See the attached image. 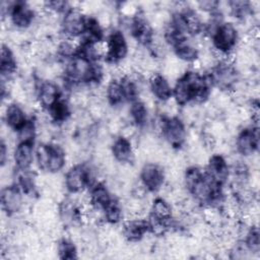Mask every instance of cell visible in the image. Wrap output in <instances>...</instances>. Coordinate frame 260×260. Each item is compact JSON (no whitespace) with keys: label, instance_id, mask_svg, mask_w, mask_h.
Masks as SVG:
<instances>
[{"label":"cell","instance_id":"15","mask_svg":"<svg viewBox=\"0 0 260 260\" xmlns=\"http://www.w3.org/2000/svg\"><path fill=\"white\" fill-rule=\"evenodd\" d=\"M36 141H17L12 151V160L16 171H28L36 161Z\"/></svg>","mask_w":260,"mask_h":260},{"label":"cell","instance_id":"1","mask_svg":"<svg viewBox=\"0 0 260 260\" xmlns=\"http://www.w3.org/2000/svg\"><path fill=\"white\" fill-rule=\"evenodd\" d=\"M211 80L206 73L198 69H186L174 82L173 101L180 108L200 105L208 101L212 90Z\"/></svg>","mask_w":260,"mask_h":260},{"label":"cell","instance_id":"9","mask_svg":"<svg viewBox=\"0 0 260 260\" xmlns=\"http://www.w3.org/2000/svg\"><path fill=\"white\" fill-rule=\"evenodd\" d=\"M34 96L38 106L47 112L63 96V89L52 79L38 77L35 79Z\"/></svg>","mask_w":260,"mask_h":260},{"label":"cell","instance_id":"16","mask_svg":"<svg viewBox=\"0 0 260 260\" xmlns=\"http://www.w3.org/2000/svg\"><path fill=\"white\" fill-rule=\"evenodd\" d=\"M121 234L129 243L142 241L147 234H150L149 223L145 216H131L123 221Z\"/></svg>","mask_w":260,"mask_h":260},{"label":"cell","instance_id":"3","mask_svg":"<svg viewBox=\"0 0 260 260\" xmlns=\"http://www.w3.org/2000/svg\"><path fill=\"white\" fill-rule=\"evenodd\" d=\"M36 164L40 171L56 175L67 164L66 149L58 142L42 141L36 147Z\"/></svg>","mask_w":260,"mask_h":260},{"label":"cell","instance_id":"23","mask_svg":"<svg viewBox=\"0 0 260 260\" xmlns=\"http://www.w3.org/2000/svg\"><path fill=\"white\" fill-rule=\"evenodd\" d=\"M128 117L130 123L137 129L144 128L149 122V109L147 104L142 100L138 99L129 104Z\"/></svg>","mask_w":260,"mask_h":260},{"label":"cell","instance_id":"14","mask_svg":"<svg viewBox=\"0 0 260 260\" xmlns=\"http://www.w3.org/2000/svg\"><path fill=\"white\" fill-rule=\"evenodd\" d=\"M24 194L14 184H9L1 190V207L7 217L18 214L24 206Z\"/></svg>","mask_w":260,"mask_h":260},{"label":"cell","instance_id":"18","mask_svg":"<svg viewBox=\"0 0 260 260\" xmlns=\"http://www.w3.org/2000/svg\"><path fill=\"white\" fill-rule=\"evenodd\" d=\"M86 203L94 209L102 211L116 198V195L112 193L108 185L103 181H96L87 190Z\"/></svg>","mask_w":260,"mask_h":260},{"label":"cell","instance_id":"25","mask_svg":"<svg viewBox=\"0 0 260 260\" xmlns=\"http://www.w3.org/2000/svg\"><path fill=\"white\" fill-rule=\"evenodd\" d=\"M124 207L120 202L119 198H116L103 210L104 223L108 225H115L122 222L124 218Z\"/></svg>","mask_w":260,"mask_h":260},{"label":"cell","instance_id":"13","mask_svg":"<svg viewBox=\"0 0 260 260\" xmlns=\"http://www.w3.org/2000/svg\"><path fill=\"white\" fill-rule=\"evenodd\" d=\"M110 151L113 159L123 167H130L135 161L136 153L131 138L122 134H118L112 140Z\"/></svg>","mask_w":260,"mask_h":260},{"label":"cell","instance_id":"5","mask_svg":"<svg viewBox=\"0 0 260 260\" xmlns=\"http://www.w3.org/2000/svg\"><path fill=\"white\" fill-rule=\"evenodd\" d=\"M1 14L4 18L8 17L10 24L15 30L24 31L32 26L36 22L38 10L30 2L13 1L1 2Z\"/></svg>","mask_w":260,"mask_h":260},{"label":"cell","instance_id":"17","mask_svg":"<svg viewBox=\"0 0 260 260\" xmlns=\"http://www.w3.org/2000/svg\"><path fill=\"white\" fill-rule=\"evenodd\" d=\"M147 88L153 99L160 104L173 100V85L169 78L160 72H154L148 76Z\"/></svg>","mask_w":260,"mask_h":260},{"label":"cell","instance_id":"26","mask_svg":"<svg viewBox=\"0 0 260 260\" xmlns=\"http://www.w3.org/2000/svg\"><path fill=\"white\" fill-rule=\"evenodd\" d=\"M56 252L60 259L73 260L78 258V249L74 241L69 237H63L58 240Z\"/></svg>","mask_w":260,"mask_h":260},{"label":"cell","instance_id":"10","mask_svg":"<svg viewBox=\"0 0 260 260\" xmlns=\"http://www.w3.org/2000/svg\"><path fill=\"white\" fill-rule=\"evenodd\" d=\"M259 148L258 124H250L238 131L235 138L236 152L244 158H250L257 154Z\"/></svg>","mask_w":260,"mask_h":260},{"label":"cell","instance_id":"19","mask_svg":"<svg viewBox=\"0 0 260 260\" xmlns=\"http://www.w3.org/2000/svg\"><path fill=\"white\" fill-rule=\"evenodd\" d=\"M28 119L29 117H27L23 106L18 102H8L7 105L4 106L3 120L7 129L16 133Z\"/></svg>","mask_w":260,"mask_h":260},{"label":"cell","instance_id":"21","mask_svg":"<svg viewBox=\"0 0 260 260\" xmlns=\"http://www.w3.org/2000/svg\"><path fill=\"white\" fill-rule=\"evenodd\" d=\"M18 62L14 52L8 44L2 43L0 53V73L1 80L12 81V78L17 73Z\"/></svg>","mask_w":260,"mask_h":260},{"label":"cell","instance_id":"7","mask_svg":"<svg viewBox=\"0 0 260 260\" xmlns=\"http://www.w3.org/2000/svg\"><path fill=\"white\" fill-rule=\"evenodd\" d=\"M104 61L108 65L118 66L124 63L129 55V41L121 28H113L105 39Z\"/></svg>","mask_w":260,"mask_h":260},{"label":"cell","instance_id":"20","mask_svg":"<svg viewBox=\"0 0 260 260\" xmlns=\"http://www.w3.org/2000/svg\"><path fill=\"white\" fill-rule=\"evenodd\" d=\"M174 57L182 62L183 64H191L194 65L195 63L199 62L200 59V49L195 44V41H191V39L184 40L178 43L175 47L172 48Z\"/></svg>","mask_w":260,"mask_h":260},{"label":"cell","instance_id":"2","mask_svg":"<svg viewBox=\"0 0 260 260\" xmlns=\"http://www.w3.org/2000/svg\"><path fill=\"white\" fill-rule=\"evenodd\" d=\"M211 42V49L218 59L232 57L239 48L241 34L238 25L233 21H221L206 34Z\"/></svg>","mask_w":260,"mask_h":260},{"label":"cell","instance_id":"12","mask_svg":"<svg viewBox=\"0 0 260 260\" xmlns=\"http://www.w3.org/2000/svg\"><path fill=\"white\" fill-rule=\"evenodd\" d=\"M209 179L218 186L225 187L230 181L231 168L228 159L222 153H212L204 168Z\"/></svg>","mask_w":260,"mask_h":260},{"label":"cell","instance_id":"11","mask_svg":"<svg viewBox=\"0 0 260 260\" xmlns=\"http://www.w3.org/2000/svg\"><path fill=\"white\" fill-rule=\"evenodd\" d=\"M167 172L155 161L144 162L139 172V182L148 193L159 192L166 184Z\"/></svg>","mask_w":260,"mask_h":260},{"label":"cell","instance_id":"24","mask_svg":"<svg viewBox=\"0 0 260 260\" xmlns=\"http://www.w3.org/2000/svg\"><path fill=\"white\" fill-rule=\"evenodd\" d=\"M50 121L56 125H62L68 122L71 117V103L68 99L62 96L50 110L47 111Z\"/></svg>","mask_w":260,"mask_h":260},{"label":"cell","instance_id":"6","mask_svg":"<svg viewBox=\"0 0 260 260\" xmlns=\"http://www.w3.org/2000/svg\"><path fill=\"white\" fill-rule=\"evenodd\" d=\"M156 125L161 137L172 148L180 149L187 142V125L180 116L161 114Z\"/></svg>","mask_w":260,"mask_h":260},{"label":"cell","instance_id":"4","mask_svg":"<svg viewBox=\"0 0 260 260\" xmlns=\"http://www.w3.org/2000/svg\"><path fill=\"white\" fill-rule=\"evenodd\" d=\"M96 181L95 169L86 162H76L70 166L63 176V186L70 195H81Z\"/></svg>","mask_w":260,"mask_h":260},{"label":"cell","instance_id":"8","mask_svg":"<svg viewBox=\"0 0 260 260\" xmlns=\"http://www.w3.org/2000/svg\"><path fill=\"white\" fill-rule=\"evenodd\" d=\"M87 14L79 7L72 5L71 8L61 16L60 31L65 39L79 40L85 32Z\"/></svg>","mask_w":260,"mask_h":260},{"label":"cell","instance_id":"27","mask_svg":"<svg viewBox=\"0 0 260 260\" xmlns=\"http://www.w3.org/2000/svg\"><path fill=\"white\" fill-rule=\"evenodd\" d=\"M7 160H8V145L5 142L4 138H2L0 143V164L2 168H4V166L7 164Z\"/></svg>","mask_w":260,"mask_h":260},{"label":"cell","instance_id":"22","mask_svg":"<svg viewBox=\"0 0 260 260\" xmlns=\"http://www.w3.org/2000/svg\"><path fill=\"white\" fill-rule=\"evenodd\" d=\"M120 76L121 75L111 76L105 86V98L107 104L113 108H121L123 105L127 104Z\"/></svg>","mask_w":260,"mask_h":260}]
</instances>
